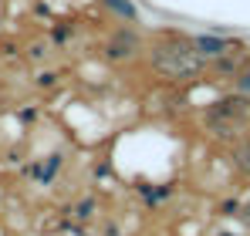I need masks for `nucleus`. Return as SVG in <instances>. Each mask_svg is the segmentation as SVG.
<instances>
[{"mask_svg":"<svg viewBox=\"0 0 250 236\" xmlns=\"http://www.w3.org/2000/svg\"><path fill=\"white\" fill-rule=\"evenodd\" d=\"M240 219H244V226L250 230V199H247V202H240Z\"/></svg>","mask_w":250,"mask_h":236,"instance_id":"14","label":"nucleus"},{"mask_svg":"<svg viewBox=\"0 0 250 236\" xmlns=\"http://www.w3.org/2000/svg\"><path fill=\"white\" fill-rule=\"evenodd\" d=\"M54 84H58V75H54V71H41V75H38V88L47 91V88H54Z\"/></svg>","mask_w":250,"mask_h":236,"instance_id":"11","label":"nucleus"},{"mask_svg":"<svg viewBox=\"0 0 250 236\" xmlns=\"http://www.w3.org/2000/svg\"><path fill=\"white\" fill-rule=\"evenodd\" d=\"M244 64L237 61V58H230V54H220L216 58V64H213V71L216 75H230V78H237V71H240Z\"/></svg>","mask_w":250,"mask_h":236,"instance_id":"7","label":"nucleus"},{"mask_svg":"<svg viewBox=\"0 0 250 236\" xmlns=\"http://www.w3.org/2000/svg\"><path fill=\"white\" fill-rule=\"evenodd\" d=\"M233 91H240V95H247V98H250V64L237 71V78H233Z\"/></svg>","mask_w":250,"mask_h":236,"instance_id":"8","label":"nucleus"},{"mask_svg":"<svg viewBox=\"0 0 250 236\" xmlns=\"http://www.w3.org/2000/svg\"><path fill=\"white\" fill-rule=\"evenodd\" d=\"M61 162H64L61 156H47V162H38V165L31 169V176H34V179H38L41 186H51V179L58 176V169H61Z\"/></svg>","mask_w":250,"mask_h":236,"instance_id":"4","label":"nucleus"},{"mask_svg":"<svg viewBox=\"0 0 250 236\" xmlns=\"http://www.w3.org/2000/svg\"><path fill=\"white\" fill-rule=\"evenodd\" d=\"M216 236H237V233H216Z\"/></svg>","mask_w":250,"mask_h":236,"instance_id":"15","label":"nucleus"},{"mask_svg":"<svg viewBox=\"0 0 250 236\" xmlns=\"http://www.w3.org/2000/svg\"><path fill=\"white\" fill-rule=\"evenodd\" d=\"M233 165L250 176V138H240V142L233 145Z\"/></svg>","mask_w":250,"mask_h":236,"instance_id":"6","label":"nucleus"},{"mask_svg":"<svg viewBox=\"0 0 250 236\" xmlns=\"http://www.w3.org/2000/svg\"><path fill=\"white\" fill-rule=\"evenodd\" d=\"M193 47H196L203 58H220V54H227L230 40L220 38V34H196V38H193Z\"/></svg>","mask_w":250,"mask_h":236,"instance_id":"3","label":"nucleus"},{"mask_svg":"<svg viewBox=\"0 0 250 236\" xmlns=\"http://www.w3.org/2000/svg\"><path fill=\"white\" fill-rule=\"evenodd\" d=\"M139 47H142V40H139V34L132 27H115L112 38L105 40V58L112 64H122V61H132L139 54Z\"/></svg>","mask_w":250,"mask_h":236,"instance_id":"2","label":"nucleus"},{"mask_svg":"<svg viewBox=\"0 0 250 236\" xmlns=\"http://www.w3.org/2000/svg\"><path fill=\"white\" fill-rule=\"evenodd\" d=\"M68 38H71V27H68V24H61V27L51 31V40H54V44H64Z\"/></svg>","mask_w":250,"mask_h":236,"instance_id":"12","label":"nucleus"},{"mask_svg":"<svg viewBox=\"0 0 250 236\" xmlns=\"http://www.w3.org/2000/svg\"><path fill=\"white\" fill-rule=\"evenodd\" d=\"M91 213H95V199H82V202L75 206V216H78V219H88Z\"/></svg>","mask_w":250,"mask_h":236,"instance_id":"10","label":"nucleus"},{"mask_svg":"<svg viewBox=\"0 0 250 236\" xmlns=\"http://www.w3.org/2000/svg\"><path fill=\"white\" fill-rule=\"evenodd\" d=\"M216 213H220V216H240V202H237V199H223V202L216 206Z\"/></svg>","mask_w":250,"mask_h":236,"instance_id":"9","label":"nucleus"},{"mask_svg":"<svg viewBox=\"0 0 250 236\" xmlns=\"http://www.w3.org/2000/svg\"><path fill=\"white\" fill-rule=\"evenodd\" d=\"M203 54L193 47V40L189 44H159L156 51H152V68L159 71V75H169V78H186V75H196L200 71V61Z\"/></svg>","mask_w":250,"mask_h":236,"instance_id":"1","label":"nucleus"},{"mask_svg":"<svg viewBox=\"0 0 250 236\" xmlns=\"http://www.w3.org/2000/svg\"><path fill=\"white\" fill-rule=\"evenodd\" d=\"M108 10H112V17H119L125 24H135L139 20V7L132 3V0H102Z\"/></svg>","mask_w":250,"mask_h":236,"instance_id":"5","label":"nucleus"},{"mask_svg":"<svg viewBox=\"0 0 250 236\" xmlns=\"http://www.w3.org/2000/svg\"><path fill=\"white\" fill-rule=\"evenodd\" d=\"M27 58H31V61H44V58H47V47H44V44H34V47H27Z\"/></svg>","mask_w":250,"mask_h":236,"instance_id":"13","label":"nucleus"}]
</instances>
